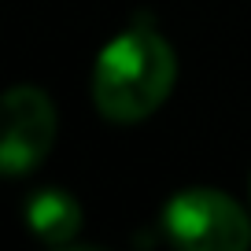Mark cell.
<instances>
[{
	"label": "cell",
	"mask_w": 251,
	"mask_h": 251,
	"mask_svg": "<svg viewBox=\"0 0 251 251\" xmlns=\"http://www.w3.org/2000/svg\"><path fill=\"white\" fill-rule=\"evenodd\" d=\"M26 222L45 244H67L81 229V207L63 188H41L26 203Z\"/></svg>",
	"instance_id": "obj_4"
},
{
	"label": "cell",
	"mask_w": 251,
	"mask_h": 251,
	"mask_svg": "<svg viewBox=\"0 0 251 251\" xmlns=\"http://www.w3.org/2000/svg\"><path fill=\"white\" fill-rule=\"evenodd\" d=\"M177 59L151 23H133L96 59L93 100L111 122H141L170 96Z\"/></svg>",
	"instance_id": "obj_1"
},
{
	"label": "cell",
	"mask_w": 251,
	"mask_h": 251,
	"mask_svg": "<svg viewBox=\"0 0 251 251\" xmlns=\"http://www.w3.org/2000/svg\"><path fill=\"white\" fill-rule=\"evenodd\" d=\"M166 240L185 251H244L251 222L236 200L218 188H185L163 211Z\"/></svg>",
	"instance_id": "obj_2"
},
{
	"label": "cell",
	"mask_w": 251,
	"mask_h": 251,
	"mask_svg": "<svg viewBox=\"0 0 251 251\" xmlns=\"http://www.w3.org/2000/svg\"><path fill=\"white\" fill-rule=\"evenodd\" d=\"M55 144V107L41 89L19 85L4 96V137L0 170L8 177L30 174Z\"/></svg>",
	"instance_id": "obj_3"
}]
</instances>
